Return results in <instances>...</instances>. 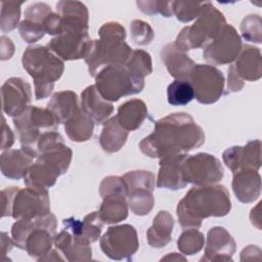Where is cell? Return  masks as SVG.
Wrapping results in <instances>:
<instances>
[{
    "instance_id": "obj_6",
    "label": "cell",
    "mask_w": 262,
    "mask_h": 262,
    "mask_svg": "<svg viewBox=\"0 0 262 262\" xmlns=\"http://www.w3.org/2000/svg\"><path fill=\"white\" fill-rule=\"evenodd\" d=\"M1 204L2 218L33 219L51 213L49 193L46 188L38 186L3 188L1 190Z\"/></svg>"
},
{
    "instance_id": "obj_47",
    "label": "cell",
    "mask_w": 262,
    "mask_h": 262,
    "mask_svg": "<svg viewBox=\"0 0 262 262\" xmlns=\"http://www.w3.org/2000/svg\"><path fill=\"white\" fill-rule=\"evenodd\" d=\"M255 254H261V249L254 245H249L241 253V261L247 260H256Z\"/></svg>"
},
{
    "instance_id": "obj_29",
    "label": "cell",
    "mask_w": 262,
    "mask_h": 262,
    "mask_svg": "<svg viewBox=\"0 0 262 262\" xmlns=\"http://www.w3.org/2000/svg\"><path fill=\"white\" fill-rule=\"evenodd\" d=\"M47 110L53 115L58 124H64L80 108L78 95L71 90L55 92L49 102Z\"/></svg>"
},
{
    "instance_id": "obj_45",
    "label": "cell",
    "mask_w": 262,
    "mask_h": 262,
    "mask_svg": "<svg viewBox=\"0 0 262 262\" xmlns=\"http://www.w3.org/2000/svg\"><path fill=\"white\" fill-rule=\"evenodd\" d=\"M14 142V135L9 128V126L6 124L4 117L2 118V142H1V149L7 150Z\"/></svg>"
},
{
    "instance_id": "obj_37",
    "label": "cell",
    "mask_w": 262,
    "mask_h": 262,
    "mask_svg": "<svg viewBox=\"0 0 262 262\" xmlns=\"http://www.w3.org/2000/svg\"><path fill=\"white\" fill-rule=\"evenodd\" d=\"M23 2L2 1L0 28L2 33H7L18 27L20 17V6Z\"/></svg>"
},
{
    "instance_id": "obj_43",
    "label": "cell",
    "mask_w": 262,
    "mask_h": 262,
    "mask_svg": "<svg viewBox=\"0 0 262 262\" xmlns=\"http://www.w3.org/2000/svg\"><path fill=\"white\" fill-rule=\"evenodd\" d=\"M138 9L143 13L148 15L162 14L165 17H170L174 15L173 12V1H137Z\"/></svg>"
},
{
    "instance_id": "obj_50",
    "label": "cell",
    "mask_w": 262,
    "mask_h": 262,
    "mask_svg": "<svg viewBox=\"0 0 262 262\" xmlns=\"http://www.w3.org/2000/svg\"><path fill=\"white\" fill-rule=\"evenodd\" d=\"M186 261V258L177 254V253H170L169 255L163 257L161 261Z\"/></svg>"
},
{
    "instance_id": "obj_34",
    "label": "cell",
    "mask_w": 262,
    "mask_h": 262,
    "mask_svg": "<svg viewBox=\"0 0 262 262\" xmlns=\"http://www.w3.org/2000/svg\"><path fill=\"white\" fill-rule=\"evenodd\" d=\"M193 98V89L186 80H174L167 88V99L171 105H185Z\"/></svg>"
},
{
    "instance_id": "obj_16",
    "label": "cell",
    "mask_w": 262,
    "mask_h": 262,
    "mask_svg": "<svg viewBox=\"0 0 262 262\" xmlns=\"http://www.w3.org/2000/svg\"><path fill=\"white\" fill-rule=\"evenodd\" d=\"M92 42L88 32L66 31L53 37L46 46L60 59L75 60L85 59Z\"/></svg>"
},
{
    "instance_id": "obj_30",
    "label": "cell",
    "mask_w": 262,
    "mask_h": 262,
    "mask_svg": "<svg viewBox=\"0 0 262 262\" xmlns=\"http://www.w3.org/2000/svg\"><path fill=\"white\" fill-rule=\"evenodd\" d=\"M148 115L146 104L138 98L130 99L122 103L116 115L120 125L128 132L138 129Z\"/></svg>"
},
{
    "instance_id": "obj_8",
    "label": "cell",
    "mask_w": 262,
    "mask_h": 262,
    "mask_svg": "<svg viewBox=\"0 0 262 262\" xmlns=\"http://www.w3.org/2000/svg\"><path fill=\"white\" fill-rule=\"evenodd\" d=\"M95 87L107 101H118L124 96L141 92L144 79L134 75L125 64H111L102 68L94 77Z\"/></svg>"
},
{
    "instance_id": "obj_19",
    "label": "cell",
    "mask_w": 262,
    "mask_h": 262,
    "mask_svg": "<svg viewBox=\"0 0 262 262\" xmlns=\"http://www.w3.org/2000/svg\"><path fill=\"white\" fill-rule=\"evenodd\" d=\"M222 159L232 173L246 169L258 171L261 167V141L255 139L244 146H231L224 150Z\"/></svg>"
},
{
    "instance_id": "obj_24",
    "label": "cell",
    "mask_w": 262,
    "mask_h": 262,
    "mask_svg": "<svg viewBox=\"0 0 262 262\" xmlns=\"http://www.w3.org/2000/svg\"><path fill=\"white\" fill-rule=\"evenodd\" d=\"M230 66L234 74L242 81H257L262 77V57L258 47L252 45H243V48Z\"/></svg>"
},
{
    "instance_id": "obj_4",
    "label": "cell",
    "mask_w": 262,
    "mask_h": 262,
    "mask_svg": "<svg viewBox=\"0 0 262 262\" xmlns=\"http://www.w3.org/2000/svg\"><path fill=\"white\" fill-rule=\"evenodd\" d=\"M98 39L93 40L91 48L84 59L92 77H95L106 66L125 64L133 51L125 42V28L117 21L103 24L98 30Z\"/></svg>"
},
{
    "instance_id": "obj_3",
    "label": "cell",
    "mask_w": 262,
    "mask_h": 262,
    "mask_svg": "<svg viewBox=\"0 0 262 262\" xmlns=\"http://www.w3.org/2000/svg\"><path fill=\"white\" fill-rule=\"evenodd\" d=\"M230 210V195L224 185H195L178 202L176 214L183 229H199L204 219L226 216Z\"/></svg>"
},
{
    "instance_id": "obj_26",
    "label": "cell",
    "mask_w": 262,
    "mask_h": 262,
    "mask_svg": "<svg viewBox=\"0 0 262 262\" xmlns=\"http://www.w3.org/2000/svg\"><path fill=\"white\" fill-rule=\"evenodd\" d=\"M34 159H36V156L25 147L3 150L0 160L1 172L10 179L24 178Z\"/></svg>"
},
{
    "instance_id": "obj_25",
    "label": "cell",
    "mask_w": 262,
    "mask_h": 262,
    "mask_svg": "<svg viewBox=\"0 0 262 262\" xmlns=\"http://www.w3.org/2000/svg\"><path fill=\"white\" fill-rule=\"evenodd\" d=\"M80 106L96 125L103 124L114 112L113 103L99 94L95 85H89L83 90Z\"/></svg>"
},
{
    "instance_id": "obj_46",
    "label": "cell",
    "mask_w": 262,
    "mask_h": 262,
    "mask_svg": "<svg viewBox=\"0 0 262 262\" xmlns=\"http://www.w3.org/2000/svg\"><path fill=\"white\" fill-rule=\"evenodd\" d=\"M14 52V45L11 40L5 36H1V60L9 59Z\"/></svg>"
},
{
    "instance_id": "obj_13",
    "label": "cell",
    "mask_w": 262,
    "mask_h": 262,
    "mask_svg": "<svg viewBox=\"0 0 262 262\" xmlns=\"http://www.w3.org/2000/svg\"><path fill=\"white\" fill-rule=\"evenodd\" d=\"M99 243L104 255L116 261H130L139 248L136 229L130 224L110 226Z\"/></svg>"
},
{
    "instance_id": "obj_20",
    "label": "cell",
    "mask_w": 262,
    "mask_h": 262,
    "mask_svg": "<svg viewBox=\"0 0 262 262\" xmlns=\"http://www.w3.org/2000/svg\"><path fill=\"white\" fill-rule=\"evenodd\" d=\"M236 244L222 226H214L207 233L204 256L200 261H232Z\"/></svg>"
},
{
    "instance_id": "obj_27",
    "label": "cell",
    "mask_w": 262,
    "mask_h": 262,
    "mask_svg": "<svg viewBox=\"0 0 262 262\" xmlns=\"http://www.w3.org/2000/svg\"><path fill=\"white\" fill-rule=\"evenodd\" d=\"M233 174L232 190L235 198L244 204H250L261 194V176L256 170H239Z\"/></svg>"
},
{
    "instance_id": "obj_12",
    "label": "cell",
    "mask_w": 262,
    "mask_h": 262,
    "mask_svg": "<svg viewBox=\"0 0 262 262\" xmlns=\"http://www.w3.org/2000/svg\"><path fill=\"white\" fill-rule=\"evenodd\" d=\"M181 167L185 182L196 186L216 184L224 176L221 162L207 152L185 155Z\"/></svg>"
},
{
    "instance_id": "obj_39",
    "label": "cell",
    "mask_w": 262,
    "mask_h": 262,
    "mask_svg": "<svg viewBox=\"0 0 262 262\" xmlns=\"http://www.w3.org/2000/svg\"><path fill=\"white\" fill-rule=\"evenodd\" d=\"M241 32L245 40L254 43H261L262 30L260 15L249 14L246 17H244L241 24Z\"/></svg>"
},
{
    "instance_id": "obj_41",
    "label": "cell",
    "mask_w": 262,
    "mask_h": 262,
    "mask_svg": "<svg viewBox=\"0 0 262 262\" xmlns=\"http://www.w3.org/2000/svg\"><path fill=\"white\" fill-rule=\"evenodd\" d=\"M130 31L132 41L139 46L148 45L155 37L154 31L149 24L141 19L132 20L130 24Z\"/></svg>"
},
{
    "instance_id": "obj_15",
    "label": "cell",
    "mask_w": 262,
    "mask_h": 262,
    "mask_svg": "<svg viewBox=\"0 0 262 262\" xmlns=\"http://www.w3.org/2000/svg\"><path fill=\"white\" fill-rule=\"evenodd\" d=\"M242 48L241 36L233 26L226 24L213 41L204 48L203 56L214 66L228 64L237 58Z\"/></svg>"
},
{
    "instance_id": "obj_33",
    "label": "cell",
    "mask_w": 262,
    "mask_h": 262,
    "mask_svg": "<svg viewBox=\"0 0 262 262\" xmlns=\"http://www.w3.org/2000/svg\"><path fill=\"white\" fill-rule=\"evenodd\" d=\"M63 125L66 134L72 141L84 142L93 135L94 122L81 108Z\"/></svg>"
},
{
    "instance_id": "obj_2",
    "label": "cell",
    "mask_w": 262,
    "mask_h": 262,
    "mask_svg": "<svg viewBox=\"0 0 262 262\" xmlns=\"http://www.w3.org/2000/svg\"><path fill=\"white\" fill-rule=\"evenodd\" d=\"M35 150L38 157L24 176V183L27 186L47 189L68 171L73 151L57 131L42 134L35 145Z\"/></svg>"
},
{
    "instance_id": "obj_36",
    "label": "cell",
    "mask_w": 262,
    "mask_h": 262,
    "mask_svg": "<svg viewBox=\"0 0 262 262\" xmlns=\"http://www.w3.org/2000/svg\"><path fill=\"white\" fill-rule=\"evenodd\" d=\"M125 66L137 77L144 79L152 72L150 54L142 49H134Z\"/></svg>"
},
{
    "instance_id": "obj_48",
    "label": "cell",
    "mask_w": 262,
    "mask_h": 262,
    "mask_svg": "<svg viewBox=\"0 0 262 262\" xmlns=\"http://www.w3.org/2000/svg\"><path fill=\"white\" fill-rule=\"evenodd\" d=\"M14 246V243L12 241V238H10L6 232L2 231L1 232V252L2 255L5 256Z\"/></svg>"
},
{
    "instance_id": "obj_23",
    "label": "cell",
    "mask_w": 262,
    "mask_h": 262,
    "mask_svg": "<svg viewBox=\"0 0 262 262\" xmlns=\"http://www.w3.org/2000/svg\"><path fill=\"white\" fill-rule=\"evenodd\" d=\"M186 154L167 156L160 159V168L157 176V187L178 190L184 188L187 183L183 178L182 160Z\"/></svg>"
},
{
    "instance_id": "obj_21",
    "label": "cell",
    "mask_w": 262,
    "mask_h": 262,
    "mask_svg": "<svg viewBox=\"0 0 262 262\" xmlns=\"http://www.w3.org/2000/svg\"><path fill=\"white\" fill-rule=\"evenodd\" d=\"M53 244L55 248L64 256L67 261H90L92 259V250L90 242L80 235L62 228L57 234H54Z\"/></svg>"
},
{
    "instance_id": "obj_35",
    "label": "cell",
    "mask_w": 262,
    "mask_h": 262,
    "mask_svg": "<svg viewBox=\"0 0 262 262\" xmlns=\"http://www.w3.org/2000/svg\"><path fill=\"white\" fill-rule=\"evenodd\" d=\"M205 245L204 234L196 228L184 229L177 239L178 250L184 255H194L199 253Z\"/></svg>"
},
{
    "instance_id": "obj_1",
    "label": "cell",
    "mask_w": 262,
    "mask_h": 262,
    "mask_svg": "<svg viewBox=\"0 0 262 262\" xmlns=\"http://www.w3.org/2000/svg\"><path fill=\"white\" fill-rule=\"evenodd\" d=\"M205 142V133L186 113H173L155 122L154 131L139 143L143 155L151 159L187 154Z\"/></svg>"
},
{
    "instance_id": "obj_31",
    "label": "cell",
    "mask_w": 262,
    "mask_h": 262,
    "mask_svg": "<svg viewBox=\"0 0 262 262\" xmlns=\"http://www.w3.org/2000/svg\"><path fill=\"white\" fill-rule=\"evenodd\" d=\"M174 219L168 211H160L154 218L151 226L146 231V239L152 248H163L171 242Z\"/></svg>"
},
{
    "instance_id": "obj_11",
    "label": "cell",
    "mask_w": 262,
    "mask_h": 262,
    "mask_svg": "<svg viewBox=\"0 0 262 262\" xmlns=\"http://www.w3.org/2000/svg\"><path fill=\"white\" fill-rule=\"evenodd\" d=\"M102 198L98 215L104 224H116L128 217L126 186L122 177L107 176L99 185Z\"/></svg>"
},
{
    "instance_id": "obj_18",
    "label": "cell",
    "mask_w": 262,
    "mask_h": 262,
    "mask_svg": "<svg viewBox=\"0 0 262 262\" xmlns=\"http://www.w3.org/2000/svg\"><path fill=\"white\" fill-rule=\"evenodd\" d=\"M56 226V217L54 214L49 213L46 220L29 233L25 242L24 250L31 258L42 261L50 253L52 245H54L53 237Z\"/></svg>"
},
{
    "instance_id": "obj_49",
    "label": "cell",
    "mask_w": 262,
    "mask_h": 262,
    "mask_svg": "<svg viewBox=\"0 0 262 262\" xmlns=\"http://www.w3.org/2000/svg\"><path fill=\"white\" fill-rule=\"evenodd\" d=\"M260 207H261V202H259L257 204V206L255 208L252 209L251 211V214H250V219H251V222L253 225H255L258 229L261 228L260 226Z\"/></svg>"
},
{
    "instance_id": "obj_17",
    "label": "cell",
    "mask_w": 262,
    "mask_h": 262,
    "mask_svg": "<svg viewBox=\"0 0 262 262\" xmlns=\"http://www.w3.org/2000/svg\"><path fill=\"white\" fill-rule=\"evenodd\" d=\"M1 96L3 112L13 119L18 117L30 105L32 88L24 79L12 77L3 83Z\"/></svg>"
},
{
    "instance_id": "obj_40",
    "label": "cell",
    "mask_w": 262,
    "mask_h": 262,
    "mask_svg": "<svg viewBox=\"0 0 262 262\" xmlns=\"http://www.w3.org/2000/svg\"><path fill=\"white\" fill-rule=\"evenodd\" d=\"M17 29L19 31V34L23 40L29 44H33L39 41L46 34L43 24L31 20V19H26V18H24L19 23Z\"/></svg>"
},
{
    "instance_id": "obj_22",
    "label": "cell",
    "mask_w": 262,
    "mask_h": 262,
    "mask_svg": "<svg viewBox=\"0 0 262 262\" xmlns=\"http://www.w3.org/2000/svg\"><path fill=\"white\" fill-rule=\"evenodd\" d=\"M56 13L60 16V33L66 31L88 32V10L80 1H59Z\"/></svg>"
},
{
    "instance_id": "obj_28",
    "label": "cell",
    "mask_w": 262,
    "mask_h": 262,
    "mask_svg": "<svg viewBox=\"0 0 262 262\" xmlns=\"http://www.w3.org/2000/svg\"><path fill=\"white\" fill-rule=\"evenodd\" d=\"M161 58L167 71L175 80L188 81L195 63L186 52L177 49L174 43H168L162 48Z\"/></svg>"
},
{
    "instance_id": "obj_7",
    "label": "cell",
    "mask_w": 262,
    "mask_h": 262,
    "mask_svg": "<svg viewBox=\"0 0 262 262\" xmlns=\"http://www.w3.org/2000/svg\"><path fill=\"white\" fill-rule=\"evenodd\" d=\"M225 25L224 14L211 2L206 1L195 21L191 26L184 27L179 32L174 45L183 52L205 48Z\"/></svg>"
},
{
    "instance_id": "obj_5",
    "label": "cell",
    "mask_w": 262,
    "mask_h": 262,
    "mask_svg": "<svg viewBox=\"0 0 262 262\" xmlns=\"http://www.w3.org/2000/svg\"><path fill=\"white\" fill-rule=\"evenodd\" d=\"M21 63L34 81L35 98H47L53 91L54 84L63 74L64 63L47 46L31 45L23 53Z\"/></svg>"
},
{
    "instance_id": "obj_38",
    "label": "cell",
    "mask_w": 262,
    "mask_h": 262,
    "mask_svg": "<svg viewBox=\"0 0 262 262\" xmlns=\"http://www.w3.org/2000/svg\"><path fill=\"white\" fill-rule=\"evenodd\" d=\"M205 2L173 1V12L176 18L182 23L196 19Z\"/></svg>"
},
{
    "instance_id": "obj_42",
    "label": "cell",
    "mask_w": 262,
    "mask_h": 262,
    "mask_svg": "<svg viewBox=\"0 0 262 262\" xmlns=\"http://www.w3.org/2000/svg\"><path fill=\"white\" fill-rule=\"evenodd\" d=\"M83 222V235L90 242L94 243L100 237L102 226L104 223L101 221L98 212H91L84 217Z\"/></svg>"
},
{
    "instance_id": "obj_9",
    "label": "cell",
    "mask_w": 262,
    "mask_h": 262,
    "mask_svg": "<svg viewBox=\"0 0 262 262\" xmlns=\"http://www.w3.org/2000/svg\"><path fill=\"white\" fill-rule=\"evenodd\" d=\"M17 137L25 147L38 157L35 145L40 136L46 132L56 131L58 123L47 108L29 105L18 117L12 119Z\"/></svg>"
},
{
    "instance_id": "obj_10",
    "label": "cell",
    "mask_w": 262,
    "mask_h": 262,
    "mask_svg": "<svg viewBox=\"0 0 262 262\" xmlns=\"http://www.w3.org/2000/svg\"><path fill=\"white\" fill-rule=\"evenodd\" d=\"M127 194V203L136 216H145L154 208L152 191L156 186V176L146 170L127 172L122 176Z\"/></svg>"
},
{
    "instance_id": "obj_14",
    "label": "cell",
    "mask_w": 262,
    "mask_h": 262,
    "mask_svg": "<svg viewBox=\"0 0 262 262\" xmlns=\"http://www.w3.org/2000/svg\"><path fill=\"white\" fill-rule=\"evenodd\" d=\"M194 98L202 104H212L224 94L225 79L220 70L210 64H194L188 78Z\"/></svg>"
},
{
    "instance_id": "obj_32",
    "label": "cell",
    "mask_w": 262,
    "mask_h": 262,
    "mask_svg": "<svg viewBox=\"0 0 262 262\" xmlns=\"http://www.w3.org/2000/svg\"><path fill=\"white\" fill-rule=\"evenodd\" d=\"M128 134L129 132L120 125L117 117L114 116L103 123L99 135V144L108 154L117 152L125 145Z\"/></svg>"
},
{
    "instance_id": "obj_44",
    "label": "cell",
    "mask_w": 262,
    "mask_h": 262,
    "mask_svg": "<svg viewBox=\"0 0 262 262\" xmlns=\"http://www.w3.org/2000/svg\"><path fill=\"white\" fill-rule=\"evenodd\" d=\"M245 85V82L242 81L232 71V69L229 67L228 69V77H227V91L226 93L230 92H238L243 89Z\"/></svg>"
}]
</instances>
